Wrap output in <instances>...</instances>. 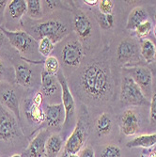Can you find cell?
<instances>
[{"label":"cell","mask_w":156,"mask_h":157,"mask_svg":"<svg viewBox=\"0 0 156 157\" xmlns=\"http://www.w3.org/2000/svg\"><path fill=\"white\" fill-rule=\"evenodd\" d=\"M78 77L77 93L86 104L100 105L111 100L114 82L110 69L105 62H89L83 67Z\"/></svg>","instance_id":"6da1fadb"},{"label":"cell","mask_w":156,"mask_h":157,"mask_svg":"<svg viewBox=\"0 0 156 157\" xmlns=\"http://www.w3.org/2000/svg\"><path fill=\"white\" fill-rule=\"evenodd\" d=\"M89 115V114L88 109L83 106L74 130L65 142L62 154L63 156H67L69 154H78V152H80L83 149L84 145L86 144L90 130Z\"/></svg>","instance_id":"7a4b0ae2"},{"label":"cell","mask_w":156,"mask_h":157,"mask_svg":"<svg viewBox=\"0 0 156 157\" xmlns=\"http://www.w3.org/2000/svg\"><path fill=\"white\" fill-rule=\"evenodd\" d=\"M27 33L37 41L41 38H48L54 44H59L69 36L68 26L59 20H48L33 24L27 28Z\"/></svg>","instance_id":"3957f363"},{"label":"cell","mask_w":156,"mask_h":157,"mask_svg":"<svg viewBox=\"0 0 156 157\" xmlns=\"http://www.w3.org/2000/svg\"><path fill=\"white\" fill-rule=\"evenodd\" d=\"M59 56L65 67L76 69L85 59V47L76 36H69V38L64 40Z\"/></svg>","instance_id":"277c9868"},{"label":"cell","mask_w":156,"mask_h":157,"mask_svg":"<svg viewBox=\"0 0 156 157\" xmlns=\"http://www.w3.org/2000/svg\"><path fill=\"white\" fill-rule=\"evenodd\" d=\"M120 101L126 106H148L149 99L144 95L139 86L129 76L123 77L120 93Z\"/></svg>","instance_id":"5b68a950"},{"label":"cell","mask_w":156,"mask_h":157,"mask_svg":"<svg viewBox=\"0 0 156 157\" xmlns=\"http://www.w3.org/2000/svg\"><path fill=\"white\" fill-rule=\"evenodd\" d=\"M0 30L4 33L10 45L22 56H33V53L38 51V41L26 31H11L1 25V24H0Z\"/></svg>","instance_id":"8992f818"},{"label":"cell","mask_w":156,"mask_h":157,"mask_svg":"<svg viewBox=\"0 0 156 157\" xmlns=\"http://www.w3.org/2000/svg\"><path fill=\"white\" fill-rule=\"evenodd\" d=\"M117 60L123 69L141 65V55L137 41L133 38L122 40L117 48Z\"/></svg>","instance_id":"52a82bcc"},{"label":"cell","mask_w":156,"mask_h":157,"mask_svg":"<svg viewBox=\"0 0 156 157\" xmlns=\"http://www.w3.org/2000/svg\"><path fill=\"white\" fill-rule=\"evenodd\" d=\"M73 17V29L76 38L80 40L83 46H89L90 40L94 34L93 22L83 10L77 9L74 5Z\"/></svg>","instance_id":"ba28073f"},{"label":"cell","mask_w":156,"mask_h":157,"mask_svg":"<svg viewBox=\"0 0 156 157\" xmlns=\"http://www.w3.org/2000/svg\"><path fill=\"white\" fill-rule=\"evenodd\" d=\"M19 121L0 103V141L11 142L19 135Z\"/></svg>","instance_id":"9c48e42d"},{"label":"cell","mask_w":156,"mask_h":157,"mask_svg":"<svg viewBox=\"0 0 156 157\" xmlns=\"http://www.w3.org/2000/svg\"><path fill=\"white\" fill-rule=\"evenodd\" d=\"M56 78H58L61 88V101H62L61 104L65 110V121H64L63 127L68 128L70 126L72 122H74V120L75 108H76L75 101L62 71H59V74L56 75Z\"/></svg>","instance_id":"30bf717a"},{"label":"cell","mask_w":156,"mask_h":157,"mask_svg":"<svg viewBox=\"0 0 156 157\" xmlns=\"http://www.w3.org/2000/svg\"><path fill=\"white\" fill-rule=\"evenodd\" d=\"M129 76L139 86L144 95L148 98L152 95L153 90V75L148 66L138 65L129 68H124Z\"/></svg>","instance_id":"8fae6325"},{"label":"cell","mask_w":156,"mask_h":157,"mask_svg":"<svg viewBox=\"0 0 156 157\" xmlns=\"http://www.w3.org/2000/svg\"><path fill=\"white\" fill-rule=\"evenodd\" d=\"M120 131L124 136H135L140 130L139 114L134 109H126L120 117Z\"/></svg>","instance_id":"7c38bea8"},{"label":"cell","mask_w":156,"mask_h":157,"mask_svg":"<svg viewBox=\"0 0 156 157\" xmlns=\"http://www.w3.org/2000/svg\"><path fill=\"white\" fill-rule=\"evenodd\" d=\"M48 130L40 131L30 141L23 156L25 157H46V141L49 137Z\"/></svg>","instance_id":"4fadbf2b"},{"label":"cell","mask_w":156,"mask_h":157,"mask_svg":"<svg viewBox=\"0 0 156 157\" xmlns=\"http://www.w3.org/2000/svg\"><path fill=\"white\" fill-rule=\"evenodd\" d=\"M44 109L45 114L44 122L48 127L59 128L64 124L65 110L62 104L47 105Z\"/></svg>","instance_id":"5bb4252c"},{"label":"cell","mask_w":156,"mask_h":157,"mask_svg":"<svg viewBox=\"0 0 156 157\" xmlns=\"http://www.w3.org/2000/svg\"><path fill=\"white\" fill-rule=\"evenodd\" d=\"M0 103L8 110L13 113V115L17 118L19 122H21L20 116V102L19 97L12 88H6L0 92Z\"/></svg>","instance_id":"9a60e30c"},{"label":"cell","mask_w":156,"mask_h":157,"mask_svg":"<svg viewBox=\"0 0 156 157\" xmlns=\"http://www.w3.org/2000/svg\"><path fill=\"white\" fill-rule=\"evenodd\" d=\"M14 83L24 88L32 87L34 75L31 67L25 62H20L14 65Z\"/></svg>","instance_id":"2e32d148"},{"label":"cell","mask_w":156,"mask_h":157,"mask_svg":"<svg viewBox=\"0 0 156 157\" xmlns=\"http://www.w3.org/2000/svg\"><path fill=\"white\" fill-rule=\"evenodd\" d=\"M42 95L51 97L58 92H61V88L56 76L47 74L42 70L40 74V90Z\"/></svg>","instance_id":"e0dca14e"},{"label":"cell","mask_w":156,"mask_h":157,"mask_svg":"<svg viewBox=\"0 0 156 157\" xmlns=\"http://www.w3.org/2000/svg\"><path fill=\"white\" fill-rule=\"evenodd\" d=\"M25 114L28 121L34 124H41L45 121L44 109L33 104L32 99H26L24 103Z\"/></svg>","instance_id":"ac0fdd59"},{"label":"cell","mask_w":156,"mask_h":157,"mask_svg":"<svg viewBox=\"0 0 156 157\" xmlns=\"http://www.w3.org/2000/svg\"><path fill=\"white\" fill-rule=\"evenodd\" d=\"M149 20V14L143 7H135L129 13L126 28L129 31H135L143 23Z\"/></svg>","instance_id":"d6986e66"},{"label":"cell","mask_w":156,"mask_h":157,"mask_svg":"<svg viewBox=\"0 0 156 157\" xmlns=\"http://www.w3.org/2000/svg\"><path fill=\"white\" fill-rule=\"evenodd\" d=\"M155 145H156V133L138 136L126 143V147L130 149L133 148L150 149L154 147Z\"/></svg>","instance_id":"ffe728a7"},{"label":"cell","mask_w":156,"mask_h":157,"mask_svg":"<svg viewBox=\"0 0 156 157\" xmlns=\"http://www.w3.org/2000/svg\"><path fill=\"white\" fill-rule=\"evenodd\" d=\"M140 55L146 64H150L155 59L156 45L155 42L150 39H144L140 40Z\"/></svg>","instance_id":"44dd1931"},{"label":"cell","mask_w":156,"mask_h":157,"mask_svg":"<svg viewBox=\"0 0 156 157\" xmlns=\"http://www.w3.org/2000/svg\"><path fill=\"white\" fill-rule=\"evenodd\" d=\"M8 11L11 19L20 21L27 11V5L25 0H12L9 1Z\"/></svg>","instance_id":"7402d4cb"},{"label":"cell","mask_w":156,"mask_h":157,"mask_svg":"<svg viewBox=\"0 0 156 157\" xmlns=\"http://www.w3.org/2000/svg\"><path fill=\"white\" fill-rule=\"evenodd\" d=\"M95 128L99 136L109 135L112 130V119L110 117V114L106 112L102 113L96 121Z\"/></svg>","instance_id":"603a6c76"},{"label":"cell","mask_w":156,"mask_h":157,"mask_svg":"<svg viewBox=\"0 0 156 157\" xmlns=\"http://www.w3.org/2000/svg\"><path fill=\"white\" fill-rule=\"evenodd\" d=\"M63 147V140L60 136L53 134L46 141V157H55Z\"/></svg>","instance_id":"cb8c5ba5"},{"label":"cell","mask_w":156,"mask_h":157,"mask_svg":"<svg viewBox=\"0 0 156 157\" xmlns=\"http://www.w3.org/2000/svg\"><path fill=\"white\" fill-rule=\"evenodd\" d=\"M27 15L33 20L42 18V3L40 0H27Z\"/></svg>","instance_id":"d4e9b609"},{"label":"cell","mask_w":156,"mask_h":157,"mask_svg":"<svg viewBox=\"0 0 156 157\" xmlns=\"http://www.w3.org/2000/svg\"><path fill=\"white\" fill-rule=\"evenodd\" d=\"M94 16H95V20L97 24L101 28H103V29L108 30L114 26L115 18L113 14H103L98 10L94 12Z\"/></svg>","instance_id":"484cf974"},{"label":"cell","mask_w":156,"mask_h":157,"mask_svg":"<svg viewBox=\"0 0 156 157\" xmlns=\"http://www.w3.org/2000/svg\"><path fill=\"white\" fill-rule=\"evenodd\" d=\"M44 71L49 75L56 76L60 71V63L55 56H50L44 60Z\"/></svg>","instance_id":"4316f807"},{"label":"cell","mask_w":156,"mask_h":157,"mask_svg":"<svg viewBox=\"0 0 156 157\" xmlns=\"http://www.w3.org/2000/svg\"><path fill=\"white\" fill-rule=\"evenodd\" d=\"M55 47V44L48 38H41L38 40V52L45 59L52 55Z\"/></svg>","instance_id":"83f0119b"},{"label":"cell","mask_w":156,"mask_h":157,"mask_svg":"<svg viewBox=\"0 0 156 157\" xmlns=\"http://www.w3.org/2000/svg\"><path fill=\"white\" fill-rule=\"evenodd\" d=\"M152 30V25L150 21H147L145 23H143L142 25H140L134 31L135 37L139 40H142L144 39H148V37L150 36V32Z\"/></svg>","instance_id":"f1b7e54d"},{"label":"cell","mask_w":156,"mask_h":157,"mask_svg":"<svg viewBox=\"0 0 156 157\" xmlns=\"http://www.w3.org/2000/svg\"><path fill=\"white\" fill-rule=\"evenodd\" d=\"M100 157H121V151L117 145L109 144L103 148Z\"/></svg>","instance_id":"f546056e"},{"label":"cell","mask_w":156,"mask_h":157,"mask_svg":"<svg viewBox=\"0 0 156 157\" xmlns=\"http://www.w3.org/2000/svg\"><path fill=\"white\" fill-rule=\"evenodd\" d=\"M150 126L156 125V87H153L152 95L150 102Z\"/></svg>","instance_id":"4dcf8cb0"},{"label":"cell","mask_w":156,"mask_h":157,"mask_svg":"<svg viewBox=\"0 0 156 157\" xmlns=\"http://www.w3.org/2000/svg\"><path fill=\"white\" fill-rule=\"evenodd\" d=\"M11 72L7 62L0 58V82H10Z\"/></svg>","instance_id":"1f68e13d"},{"label":"cell","mask_w":156,"mask_h":157,"mask_svg":"<svg viewBox=\"0 0 156 157\" xmlns=\"http://www.w3.org/2000/svg\"><path fill=\"white\" fill-rule=\"evenodd\" d=\"M99 11L103 14H113L114 3L111 0H101L98 4Z\"/></svg>","instance_id":"d6a6232c"},{"label":"cell","mask_w":156,"mask_h":157,"mask_svg":"<svg viewBox=\"0 0 156 157\" xmlns=\"http://www.w3.org/2000/svg\"><path fill=\"white\" fill-rule=\"evenodd\" d=\"M44 95H42V93L40 91H38L35 93V95L33 96L32 99V102L34 105H38V106H42V104H44Z\"/></svg>","instance_id":"836d02e7"},{"label":"cell","mask_w":156,"mask_h":157,"mask_svg":"<svg viewBox=\"0 0 156 157\" xmlns=\"http://www.w3.org/2000/svg\"><path fill=\"white\" fill-rule=\"evenodd\" d=\"M79 157H95V152L92 148L86 147L81 150Z\"/></svg>","instance_id":"e575fe53"},{"label":"cell","mask_w":156,"mask_h":157,"mask_svg":"<svg viewBox=\"0 0 156 157\" xmlns=\"http://www.w3.org/2000/svg\"><path fill=\"white\" fill-rule=\"evenodd\" d=\"M8 4H9V1H7V0H0V17L3 16L5 9Z\"/></svg>","instance_id":"d590c367"},{"label":"cell","mask_w":156,"mask_h":157,"mask_svg":"<svg viewBox=\"0 0 156 157\" xmlns=\"http://www.w3.org/2000/svg\"><path fill=\"white\" fill-rule=\"evenodd\" d=\"M84 4L89 7H96L99 4V0H84Z\"/></svg>","instance_id":"8d00e7d4"},{"label":"cell","mask_w":156,"mask_h":157,"mask_svg":"<svg viewBox=\"0 0 156 157\" xmlns=\"http://www.w3.org/2000/svg\"><path fill=\"white\" fill-rule=\"evenodd\" d=\"M6 36L4 35V33L0 30V50H1L2 48H3V46H4V44H5V40H6Z\"/></svg>","instance_id":"74e56055"},{"label":"cell","mask_w":156,"mask_h":157,"mask_svg":"<svg viewBox=\"0 0 156 157\" xmlns=\"http://www.w3.org/2000/svg\"><path fill=\"white\" fill-rule=\"evenodd\" d=\"M148 67L150 68V70L151 71V73H152V75L154 78H156V62H152L150 64L148 65Z\"/></svg>","instance_id":"f35d334b"},{"label":"cell","mask_w":156,"mask_h":157,"mask_svg":"<svg viewBox=\"0 0 156 157\" xmlns=\"http://www.w3.org/2000/svg\"><path fill=\"white\" fill-rule=\"evenodd\" d=\"M148 157H156V151H150V153L148 155Z\"/></svg>","instance_id":"ab89813d"},{"label":"cell","mask_w":156,"mask_h":157,"mask_svg":"<svg viewBox=\"0 0 156 157\" xmlns=\"http://www.w3.org/2000/svg\"><path fill=\"white\" fill-rule=\"evenodd\" d=\"M10 157H23L22 155H20V154H13L12 156H10Z\"/></svg>","instance_id":"60d3db41"},{"label":"cell","mask_w":156,"mask_h":157,"mask_svg":"<svg viewBox=\"0 0 156 157\" xmlns=\"http://www.w3.org/2000/svg\"><path fill=\"white\" fill-rule=\"evenodd\" d=\"M153 34H154V37H155V39H156V25H155V27H154V30H153Z\"/></svg>","instance_id":"b9f144b4"},{"label":"cell","mask_w":156,"mask_h":157,"mask_svg":"<svg viewBox=\"0 0 156 157\" xmlns=\"http://www.w3.org/2000/svg\"><path fill=\"white\" fill-rule=\"evenodd\" d=\"M153 19H154V21L156 22V11L154 12V15H153Z\"/></svg>","instance_id":"7bdbcfd3"},{"label":"cell","mask_w":156,"mask_h":157,"mask_svg":"<svg viewBox=\"0 0 156 157\" xmlns=\"http://www.w3.org/2000/svg\"><path fill=\"white\" fill-rule=\"evenodd\" d=\"M155 45H156V41H155ZM155 59H156V56H155Z\"/></svg>","instance_id":"ee69618b"},{"label":"cell","mask_w":156,"mask_h":157,"mask_svg":"<svg viewBox=\"0 0 156 157\" xmlns=\"http://www.w3.org/2000/svg\"><path fill=\"white\" fill-rule=\"evenodd\" d=\"M0 157H1V156H0Z\"/></svg>","instance_id":"f6af8a7d"}]
</instances>
